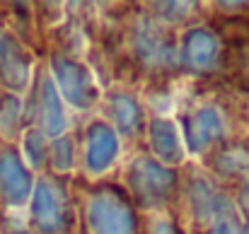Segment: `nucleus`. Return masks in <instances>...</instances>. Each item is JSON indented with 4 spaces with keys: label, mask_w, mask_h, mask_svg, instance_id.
<instances>
[{
    "label": "nucleus",
    "mask_w": 249,
    "mask_h": 234,
    "mask_svg": "<svg viewBox=\"0 0 249 234\" xmlns=\"http://www.w3.org/2000/svg\"><path fill=\"white\" fill-rule=\"evenodd\" d=\"M87 234H138V217L128 193L114 184L97 186L85 203Z\"/></svg>",
    "instance_id": "obj_1"
},
{
    "label": "nucleus",
    "mask_w": 249,
    "mask_h": 234,
    "mask_svg": "<svg viewBox=\"0 0 249 234\" xmlns=\"http://www.w3.org/2000/svg\"><path fill=\"white\" fill-rule=\"evenodd\" d=\"M177 171L172 167L160 164L153 157H136L126 169V186L131 203L155 210L165 208L177 191Z\"/></svg>",
    "instance_id": "obj_2"
},
{
    "label": "nucleus",
    "mask_w": 249,
    "mask_h": 234,
    "mask_svg": "<svg viewBox=\"0 0 249 234\" xmlns=\"http://www.w3.org/2000/svg\"><path fill=\"white\" fill-rule=\"evenodd\" d=\"M32 215L41 234H68L73 227V203L68 188L58 181L41 179L34 188Z\"/></svg>",
    "instance_id": "obj_3"
},
{
    "label": "nucleus",
    "mask_w": 249,
    "mask_h": 234,
    "mask_svg": "<svg viewBox=\"0 0 249 234\" xmlns=\"http://www.w3.org/2000/svg\"><path fill=\"white\" fill-rule=\"evenodd\" d=\"M51 68H53V78H56V89H61V94L75 109L85 111L97 104L99 89L94 84L92 73L83 63H78L75 58H68V56H53Z\"/></svg>",
    "instance_id": "obj_4"
},
{
    "label": "nucleus",
    "mask_w": 249,
    "mask_h": 234,
    "mask_svg": "<svg viewBox=\"0 0 249 234\" xmlns=\"http://www.w3.org/2000/svg\"><path fill=\"white\" fill-rule=\"evenodd\" d=\"M131 41H133V53L136 58L153 68V70H167L177 58L179 51L174 49V44L169 41V36L165 34V29H160L155 22H150L148 17H141L133 24L131 32Z\"/></svg>",
    "instance_id": "obj_5"
},
{
    "label": "nucleus",
    "mask_w": 249,
    "mask_h": 234,
    "mask_svg": "<svg viewBox=\"0 0 249 234\" xmlns=\"http://www.w3.org/2000/svg\"><path fill=\"white\" fill-rule=\"evenodd\" d=\"M179 51V63L189 73H213L220 66V41L213 32L203 27H194L184 34Z\"/></svg>",
    "instance_id": "obj_6"
},
{
    "label": "nucleus",
    "mask_w": 249,
    "mask_h": 234,
    "mask_svg": "<svg viewBox=\"0 0 249 234\" xmlns=\"http://www.w3.org/2000/svg\"><path fill=\"white\" fill-rule=\"evenodd\" d=\"M225 133H228L225 116L213 104L198 106L184 116V138H186V148L191 152H203V150L213 148L218 140L225 138Z\"/></svg>",
    "instance_id": "obj_7"
},
{
    "label": "nucleus",
    "mask_w": 249,
    "mask_h": 234,
    "mask_svg": "<svg viewBox=\"0 0 249 234\" xmlns=\"http://www.w3.org/2000/svg\"><path fill=\"white\" fill-rule=\"evenodd\" d=\"M116 157H119V135H116V131L104 121L89 123L87 133H85V167H87V171L89 174H102L114 164Z\"/></svg>",
    "instance_id": "obj_8"
},
{
    "label": "nucleus",
    "mask_w": 249,
    "mask_h": 234,
    "mask_svg": "<svg viewBox=\"0 0 249 234\" xmlns=\"http://www.w3.org/2000/svg\"><path fill=\"white\" fill-rule=\"evenodd\" d=\"M107 114L114 123V131L136 138L141 135V131L145 128V118H143V109L138 104L136 97H131L128 92H109L107 97Z\"/></svg>",
    "instance_id": "obj_9"
},
{
    "label": "nucleus",
    "mask_w": 249,
    "mask_h": 234,
    "mask_svg": "<svg viewBox=\"0 0 249 234\" xmlns=\"http://www.w3.org/2000/svg\"><path fill=\"white\" fill-rule=\"evenodd\" d=\"M189 203H191V210H194L196 220H215V217H220L225 210H230V208H228L230 203L225 201V196L218 193V191L213 188V184H211L206 176H201V174H196V176L191 179Z\"/></svg>",
    "instance_id": "obj_10"
},
{
    "label": "nucleus",
    "mask_w": 249,
    "mask_h": 234,
    "mask_svg": "<svg viewBox=\"0 0 249 234\" xmlns=\"http://www.w3.org/2000/svg\"><path fill=\"white\" fill-rule=\"evenodd\" d=\"M148 143L155 157H160L165 164H179L184 159V148L179 140V133L169 118H153L148 126Z\"/></svg>",
    "instance_id": "obj_11"
},
{
    "label": "nucleus",
    "mask_w": 249,
    "mask_h": 234,
    "mask_svg": "<svg viewBox=\"0 0 249 234\" xmlns=\"http://www.w3.org/2000/svg\"><path fill=\"white\" fill-rule=\"evenodd\" d=\"M39 121H41V131L46 135H63L68 128V116L63 111L58 89L51 78L41 80V89H39Z\"/></svg>",
    "instance_id": "obj_12"
},
{
    "label": "nucleus",
    "mask_w": 249,
    "mask_h": 234,
    "mask_svg": "<svg viewBox=\"0 0 249 234\" xmlns=\"http://www.w3.org/2000/svg\"><path fill=\"white\" fill-rule=\"evenodd\" d=\"M0 188L7 196V201L15 203V205H19L32 191L29 171L19 164L15 152H2L0 155Z\"/></svg>",
    "instance_id": "obj_13"
},
{
    "label": "nucleus",
    "mask_w": 249,
    "mask_h": 234,
    "mask_svg": "<svg viewBox=\"0 0 249 234\" xmlns=\"http://www.w3.org/2000/svg\"><path fill=\"white\" fill-rule=\"evenodd\" d=\"M211 169L220 176H245L249 171V148L245 145H220L208 157Z\"/></svg>",
    "instance_id": "obj_14"
},
{
    "label": "nucleus",
    "mask_w": 249,
    "mask_h": 234,
    "mask_svg": "<svg viewBox=\"0 0 249 234\" xmlns=\"http://www.w3.org/2000/svg\"><path fill=\"white\" fill-rule=\"evenodd\" d=\"M75 145H73V140L71 138H58L53 145H51V150H49V155H51V164H53V169H58V171H68V169H73V159H75V150H73Z\"/></svg>",
    "instance_id": "obj_15"
},
{
    "label": "nucleus",
    "mask_w": 249,
    "mask_h": 234,
    "mask_svg": "<svg viewBox=\"0 0 249 234\" xmlns=\"http://www.w3.org/2000/svg\"><path fill=\"white\" fill-rule=\"evenodd\" d=\"M27 148H29V155H32L34 167H41V164H44V157H46L44 135H41V133H29V138H27Z\"/></svg>",
    "instance_id": "obj_16"
},
{
    "label": "nucleus",
    "mask_w": 249,
    "mask_h": 234,
    "mask_svg": "<svg viewBox=\"0 0 249 234\" xmlns=\"http://www.w3.org/2000/svg\"><path fill=\"white\" fill-rule=\"evenodd\" d=\"M213 234H240L235 220L230 217V210H225L220 217L213 220Z\"/></svg>",
    "instance_id": "obj_17"
},
{
    "label": "nucleus",
    "mask_w": 249,
    "mask_h": 234,
    "mask_svg": "<svg viewBox=\"0 0 249 234\" xmlns=\"http://www.w3.org/2000/svg\"><path fill=\"white\" fill-rule=\"evenodd\" d=\"M148 234H179V227H177L174 220H169V217H158V220L150 225V232Z\"/></svg>",
    "instance_id": "obj_18"
},
{
    "label": "nucleus",
    "mask_w": 249,
    "mask_h": 234,
    "mask_svg": "<svg viewBox=\"0 0 249 234\" xmlns=\"http://www.w3.org/2000/svg\"><path fill=\"white\" fill-rule=\"evenodd\" d=\"M237 203H240V208H242V210L249 215V181H245V184H242L240 196H237Z\"/></svg>",
    "instance_id": "obj_19"
},
{
    "label": "nucleus",
    "mask_w": 249,
    "mask_h": 234,
    "mask_svg": "<svg viewBox=\"0 0 249 234\" xmlns=\"http://www.w3.org/2000/svg\"><path fill=\"white\" fill-rule=\"evenodd\" d=\"M245 234H249V225H247V230H245Z\"/></svg>",
    "instance_id": "obj_20"
}]
</instances>
